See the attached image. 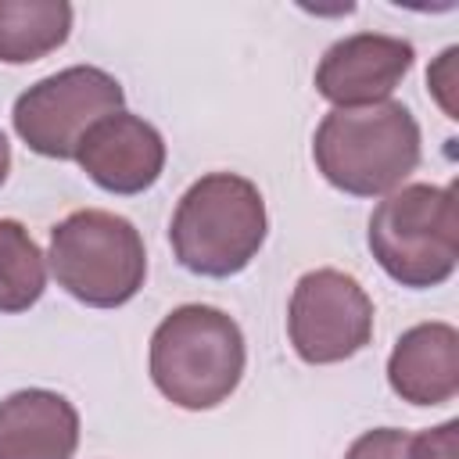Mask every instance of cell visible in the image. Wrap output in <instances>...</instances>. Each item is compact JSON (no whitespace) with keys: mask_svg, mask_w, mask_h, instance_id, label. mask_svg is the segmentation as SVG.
<instances>
[{"mask_svg":"<svg viewBox=\"0 0 459 459\" xmlns=\"http://www.w3.org/2000/svg\"><path fill=\"white\" fill-rule=\"evenodd\" d=\"M312 161L351 197H387L420 165V122L402 100L333 108L316 126Z\"/></svg>","mask_w":459,"mask_h":459,"instance_id":"cell-1","label":"cell"},{"mask_svg":"<svg viewBox=\"0 0 459 459\" xmlns=\"http://www.w3.org/2000/svg\"><path fill=\"white\" fill-rule=\"evenodd\" d=\"M247 348L233 316L215 305H179L151 333L147 369L154 387L179 409L222 405L244 377Z\"/></svg>","mask_w":459,"mask_h":459,"instance_id":"cell-2","label":"cell"},{"mask_svg":"<svg viewBox=\"0 0 459 459\" xmlns=\"http://www.w3.org/2000/svg\"><path fill=\"white\" fill-rule=\"evenodd\" d=\"M269 233L262 190L237 172H208L179 197L169 244L186 273L226 280L251 265Z\"/></svg>","mask_w":459,"mask_h":459,"instance_id":"cell-3","label":"cell"},{"mask_svg":"<svg viewBox=\"0 0 459 459\" xmlns=\"http://www.w3.org/2000/svg\"><path fill=\"white\" fill-rule=\"evenodd\" d=\"M366 244L377 265L409 290L441 287L459 262L455 186L405 183L369 215Z\"/></svg>","mask_w":459,"mask_h":459,"instance_id":"cell-4","label":"cell"},{"mask_svg":"<svg viewBox=\"0 0 459 459\" xmlns=\"http://www.w3.org/2000/svg\"><path fill=\"white\" fill-rule=\"evenodd\" d=\"M47 265L61 290L90 308H118L133 301L147 280V251L140 230L115 212L79 208L50 230Z\"/></svg>","mask_w":459,"mask_h":459,"instance_id":"cell-5","label":"cell"},{"mask_svg":"<svg viewBox=\"0 0 459 459\" xmlns=\"http://www.w3.org/2000/svg\"><path fill=\"white\" fill-rule=\"evenodd\" d=\"M122 82L97 65H72L18 93L11 122L18 140L43 158L75 161V151L93 122L122 111Z\"/></svg>","mask_w":459,"mask_h":459,"instance_id":"cell-6","label":"cell"},{"mask_svg":"<svg viewBox=\"0 0 459 459\" xmlns=\"http://www.w3.org/2000/svg\"><path fill=\"white\" fill-rule=\"evenodd\" d=\"M287 333L301 362H344L373 341V301L351 273L312 269L290 290Z\"/></svg>","mask_w":459,"mask_h":459,"instance_id":"cell-7","label":"cell"},{"mask_svg":"<svg viewBox=\"0 0 459 459\" xmlns=\"http://www.w3.org/2000/svg\"><path fill=\"white\" fill-rule=\"evenodd\" d=\"M416 50L402 36L351 32L326 47L316 65V93L333 108H369L391 100L394 86L409 75Z\"/></svg>","mask_w":459,"mask_h":459,"instance_id":"cell-8","label":"cell"},{"mask_svg":"<svg viewBox=\"0 0 459 459\" xmlns=\"http://www.w3.org/2000/svg\"><path fill=\"white\" fill-rule=\"evenodd\" d=\"M75 161L100 190L133 197V194L151 190L161 179L165 140L147 118L122 108L86 129L75 151Z\"/></svg>","mask_w":459,"mask_h":459,"instance_id":"cell-9","label":"cell"},{"mask_svg":"<svg viewBox=\"0 0 459 459\" xmlns=\"http://www.w3.org/2000/svg\"><path fill=\"white\" fill-rule=\"evenodd\" d=\"M387 384L409 405H445L459 394V330L452 323L409 326L387 355Z\"/></svg>","mask_w":459,"mask_h":459,"instance_id":"cell-10","label":"cell"},{"mask_svg":"<svg viewBox=\"0 0 459 459\" xmlns=\"http://www.w3.org/2000/svg\"><path fill=\"white\" fill-rule=\"evenodd\" d=\"M79 448L75 405L47 387H22L0 402V459H72Z\"/></svg>","mask_w":459,"mask_h":459,"instance_id":"cell-11","label":"cell"},{"mask_svg":"<svg viewBox=\"0 0 459 459\" xmlns=\"http://www.w3.org/2000/svg\"><path fill=\"white\" fill-rule=\"evenodd\" d=\"M72 18L65 0H0V61L29 65L54 54L68 39Z\"/></svg>","mask_w":459,"mask_h":459,"instance_id":"cell-12","label":"cell"},{"mask_svg":"<svg viewBox=\"0 0 459 459\" xmlns=\"http://www.w3.org/2000/svg\"><path fill=\"white\" fill-rule=\"evenodd\" d=\"M47 290V255L18 219H0V312L32 308Z\"/></svg>","mask_w":459,"mask_h":459,"instance_id":"cell-13","label":"cell"},{"mask_svg":"<svg viewBox=\"0 0 459 459\" xmlns=\"http://www.w3.org/2000/svg\"><path fill=\"white\" fill-rule=\"evenodd\" d=\"M409 441L412 434L398 427H373L348 445L344 459H409Z\"/></svg>","mask_w":459,"mask_h":459,"instance_id":"cell-14","label":"cell"},{"mask_svg":"<svg viewBox=\"0 0 459 459\" xmlns=\"http://www.w3.org/2000/svg\"><path fill=\"white\" fill-rule=\"evenodd\" d=\"M409 459H459V420H445L412 434Z\"/></svg>","mask_w":459,"mask_h":459,"instance_id":"cell-15","label":"cell"},{"mask_svg":"<svg viewBox=\"0 0 459 459\" xmlns=\"http://www.w3.org/2000/svg\"><path fill=\"white\" fill-rule=\"evenodd\" d=\"M455 57H459V47H448V50L434 61V68L427 72L430 93H434V100L441 104V111H445L448 118H459V108H455V97H452V90H455Z\"/></svg>","mask_w":459,"mask_h":459,"instance_id":"cell-16","label":"cell"},{"mask_svg":"<svg viewBox=\"0 0 459 459\" xmlns=\"http://www.w3.org/2000/svg\"><path fill=\"white\" fill-rule=\"evenodd\" d=\"M7 172H11V143H7V136L0 133V186H4Z\"/></svg>","mask_w":459,"mask_h":459,"instance_id":"cell-17","label":"cell"}]
</instances>
